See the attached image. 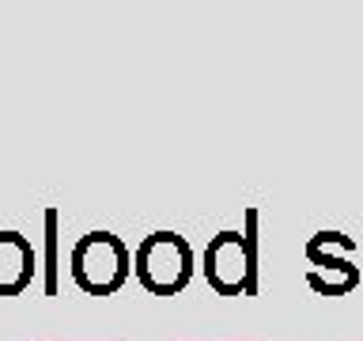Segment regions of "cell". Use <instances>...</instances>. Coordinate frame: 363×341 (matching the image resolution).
I'll return each instance as SVG.
<instances>
[{
	"label": "cell",
	"instance_id": "1",
	"mask_svg": "<svg viewBox=\"0 0 363 341\" xmlns=\"http://www.w3.org/2000/svg\"><path fill=\"white\" fill-rule=\"evenodd\" d=\"M193 247L174 232H152L136 247V277L147 292L155 296H174L193 281Z\"/></svg>",
	"mask_w": 363,
	"mask_h": 341
},
{
	"label": "cell",
	"instance_id": "2",
	"mask_svg": "<svg viewBox=\"0 0 363 341\" xmlns=\"http://www.w3.org/2000/svg\"><path fill=\"white\" fill-rule=\"evenodd\" d=\"M129 247L110 232H91L72 247V277L91 296H110L118 292L129 277Z\"/></svg>",
	"mask_w": 363,
	"mask_h": 341
},
{
	"label": "cell",
	"instance_id": "3",
	"mask_svg": "<svg viewBox=\"0 0 363 341\" xmlns=\"http://www.w3.org/2000/svg\"><path fill=\"white\" fill-rule=\"evenodd\" d=\"M204 277H208V284L216 292H223V296L246 288V281H250V250H246V243L235 232H223V235H216L208 243V250H204Z\"/></svg>",
	"mask_w": 363,
	"mask_h": 341
},
{
	"label": "cell",
	"instance_id": "4",
	"mask_svg": "<svg viewBox=\"0 0 363 341\" xmlns=\"http://www.w3.org/2000/svg\"><path fill=\"white\" fill-rule=\"evenodd\" d=\"M30 273H34V254H30L27 239L4 232L0 235V292L11 296V292L27 288Z\"/></svg>",
	"mask_w": 363,
	"mask_h": 341
}]
</instances>
